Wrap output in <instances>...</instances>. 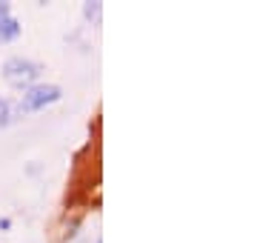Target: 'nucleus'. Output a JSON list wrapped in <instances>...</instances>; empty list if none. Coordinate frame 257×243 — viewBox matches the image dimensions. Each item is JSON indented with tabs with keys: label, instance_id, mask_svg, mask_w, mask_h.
<instances>
[{
	"label": "nucleus",
	"instance_id": "obj_1",
	"mask_svg": "<svg viewBox=\"0 0 257 243\" xmlns=\"http://www.w3.org/2000/svg\"><path fill=\"white\" fill-rule=\"evenodd\" d=\"M60 86L55 83H40V86H29L26 94L20 97L18 103V114H29V112H37V109H43L49 103L60 100Z\"/></svg>",
	"mask_w": 257,
	"mask_h": 243
},
{
	"label": "nucleus",
	"instance_id": "obj_6",
	"mask_svg": "<svg viewBox=\"0 0 257 243\" xmlns=\"http://www.w3.org/2000/svg\"><path fill=\"white\" fill-rule=\"evenodd\" d=\"M97 243H100V240H97Z\"/></svg>",
	"mask_w": 257,
	"mask_h": 243
},
{
	"label": "nucleus",
	"instance_id": "obj_5",
	"mask_svg": "<svg viewBox=\"0 0 257 243\" xmlns=\"http://www.w3.org/2000/svg\"><path fill=\"white\" fill-rule=\"evenodd\" d=\"M0 18H9V3H0Z\"/></svg>",
	"mask_w": 257,
	"mask_h": 243
},
{
	"label": "nucleus",
	"instance_id": "obj_3",
	"mask_svg": "<svg viewBox=\"0 0 257 243\" xmlns=\"http://www.w3.org/2000/svg\"><path fill=\"white\" fill-rule=\"evenodd\" d=\"M20 35V23L15 18H0V43H9V40H15Z\"/></svg>",
	"mask_w": 257,
	"mask_h": 243
},
{
	"label": "nucleus",
	"instance_id": "obj_2",
	"mask_svg": "<svg viewBox=\"0 0 257 243\" xmlns=\"http://www.w3.org/2000/svg\"><path fill=\"white\" fill-rule=\"evenodd\" d=\"M43 72V66L35 63V60H23V57H9L6 63H3V77L9 80L12 86H32V80H37V75Z\"/></svg>",
	"mask_w": 257,
	"mask_h": 243
},
{
	"label": "nucleus",
	"instance_id": "obj_4",
	"mask_svg": "<svg viewBox=\"0 0 257 243\" xmlns=\"http://www.w3.org/2000/svg\"><path fill=\"white\" fill-rule=\"evenodd\" d=\"M83 15H86L89 20L97 18V15H100V3H86V6H83Z\"/></svg>",
	"mask_w": 257,
	"mask_h": 243
}]
</instances>
